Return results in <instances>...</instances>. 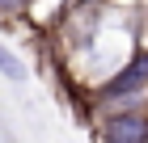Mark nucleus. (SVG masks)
I'll return each instance as SVG.
<instances>
[{"label":"nucleus","instance_id":"f257e3e1","mask_svg":"<svg viewBox=\"0 0 148 143\" xmlns=\"http://www.w3.org/2000/svg\"><path fill=\"white\" fill-rule=\"evenodd\" d=\"M89 97V110L102 114V110H119V105H144L148 101V46H131L127 59L114 67L110 76H102L93 88H85Z\"/></svg>","mask_w":148,"mask_h":143},{"label":"nucleus","instance_id":"f03ea898","mask_svg":"<svg viewBox=\"0 0 148 143\" xmlns=\"http://www.w3.org/2000/svg\"><path fill=\"white\" fill-rule=\"evenodd\" d=\"M97 139L102 143H148V110L144 105H119L97 114Z\"/></svg>","mask_w":148,"mask_h":143},{"label":"nucleus","instance_id":"7ed1b4c3","mask_svg":"<svg viewBox=\"0 0 148 143\" xmlns=\"http://www.w3.org/2000/svg\"><path fill=\"white\" fill-rule=\"evenodd\" d=\"M0 76L9 80V84H25L30 67H25V59H21V55H13L9 46H0Z\"/></svg>","mask_w":148,"mask_h":143},{"label":"nucleus","instance_id":"20e7f679","mask_svg":"<svg viewBox=\"0 0 148 143\" xmlns=\"http://www.w3.org/2000/svg\"><path fill=\"white\" fill-rule=\"evenodd\" d=\"M34 13V0H0V21H21V17H30Z\"/></svg>","mask_w":148,"mask_h":143}]
</instances>
